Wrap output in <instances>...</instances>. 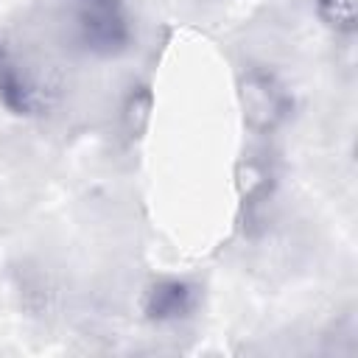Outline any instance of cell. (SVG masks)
<instances>
[{
    "label": "cell",
    "instance_id": "obj_1",
    "mask_svg": "<svg viewBox=\"0 0 358 358\" xmlns=\"http://www.w3.org/2000/svg\"><path fill=\"white\" fill-rule=\"evenodd\" d=\"M76 20L84 42L95 50L109 53L115 48H123L129 36V22L117 0H78Z\"/></svg>",
    "mask_w": 358,
    "mask_h": 358
},
{
    "label": "cell",
    "instance_id": "obj_2",
    "mask_svg": "<svg viewBox=\"0 0 358 358\" xmlns=\"http://www.w3.org/2000/svg\"><path fill=\"white\" fill-rule=\"evenodd\" d=\"M243 95L249 117H255L260 126H268L274 117H280V92L268 78H252Z\"/></svg>",
    "mask_w": 358,
    "mask_h": 358
},
{
    "label": "cell",
    "instance_id": "obj_3",
    "mask_svg": "<svg viewBox=\"0 0 358 358\" xmlns=\"http://www.w3.org/2000/svg\"><path fill=\"white\" fill-rule=\"evenodd\" d=\"M322 8H333L327 14L330 25L336 28H352V20H355V0H322Z\"/></svg>",
    "mask_w": 358,
    "mask_h": 358
}]
</instances>
